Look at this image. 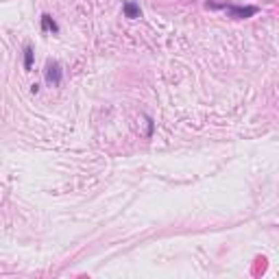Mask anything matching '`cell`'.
Masks as SVG:
<instances>
[{"mask_svg":"<svg viewBox=\"0 0 279 279\" xmlns=\"http://www.w3.org/2000/svg\"><path fill=\"white\" fill-rule=\"evenodd\" d=\"M122 13H124V18H129V20H138V18H142V9H140V4H138V2H133V0H124V2H122Z\"/></svg>","mask_w":279,"mask_h":279,"instance_id":"3","label":"cell"},{"mask_svg":"<svg viewBox=\"0 0 279 279\" xmlns=\"http://www.w3.org/2000/svg\"><path fill=\"white\" fill-rule=\"evenodd\" d=\"M146 124H149V127H146V138H153V131H155V122H153V118L151 116H146Z\"/></svg>","mask_w":279,"mask_h":279,"instance_id":"6","label":"cell"},{"mask_svg":"<svg viewBox=\"0 0 279 279\" xmlns=\"http://www.w3.org/2000/svg\"><path fill=\"white\" fill-rule=\"evenodd\" d=\"M44 79H46V83H51V85H61V81H63V70H61V65H59L57 61H48L46 63V70H44Z\"/></svg>","mask_w":279,"mask_h":279,"instance_id":"2","label":"cell"},{"mask_svg":"<svg viewBox=\"0 0 279 279\" xmlns=\"http://www.w3.org/2000/svg\"><path fill=\"white\" fill-rule=\"evenodd\" d=\"M40 26H42V31H44V33H53V35H57V33H59V24L55 22V18H53L51 13H42Z\"/></svg>","mask_w":279,"mask_h":279,"instance_id":"4","label":"cell"},{"mask_svg":"<svg viewBox=\"0 0 279 279\" xmlns=\"http://www.w3.org/2000/svg\"><path fill=\"white\" fill-rule=\"evenodd\" d=\"M207 9L212 11H227L229 18L233 20H247V18H253L255 13H258V7L255 4H236V2H205Z\"/></svg>","mask_w":279,"mask_h":279,"instance_id":"1","label":"cell"},{"mask_svg":"<svg viewBox=\"0 0 279 279\" xmlns=\"http://www.w3.org/2000/svg\"><path fill=\"white\" fill-rule=\"evenodd\" d=\"M24 70L31 72L33 70V61H35V53H33V46H24Z\"/></svg>","mask_w":279,"mask_h":279,"instance_id":"5","label":"cell"},{"mask_svg":"<svg viewBox=\"0 0 279 279\" xmlns=\"http://www.w3.org/2000/svg\"><path fill=\"white\" fill-rule=\"evenodd\" d=\"M31 92H33V94H37V92H40V83H33L31 85Z\"/></svg>","mask_w":279,"mask_h":279,"instance_id":"7","label":"cell"}]
</instances>
